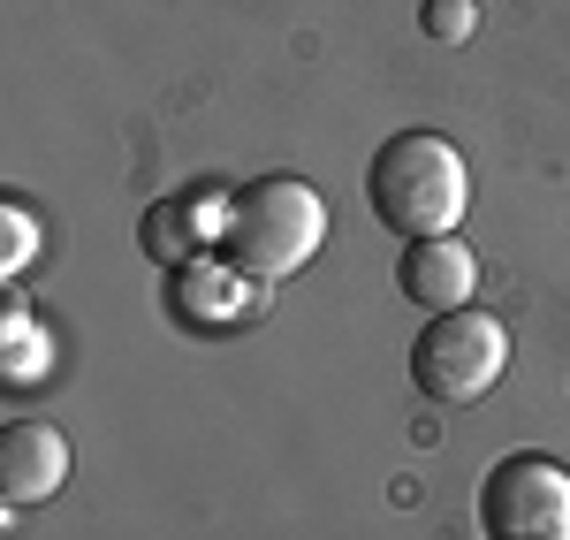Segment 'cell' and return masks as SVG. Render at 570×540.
<instances>
[{"label":"cell","mask_w":570,"mask_h":540,"mask_svg":"<svg viewBox=\"0 0 570 540\" xmlns=\"http://www.w3.org/2000/svg\"><path fill=\"white\" fill-rule=\"evenodd\" d=\"M464 198H472V168H464V153L441 130H395L389 145L373 153V168H365V206H373V222L395 228L403 244H419V236H456Z\"/></svg>","instance_id":"1"},{"label":"cell","mask_w":570,"mask_h":540,"mask_svg":"<svg viewBox=\"0 0 570 540\" xmlns=\"http://www.w3.org/2000/svg\"><path fill=\"white\" fill-rule=\"evenodd\" d=\"M327 236V198L305 176H259L244 190H228L220 214V259L236 282H282L320 252Z\"/></svg>","instance_id":"2"},{"label":"cell","mask_w":570,"mask_h":540,"mask_svg":"<svg viewBox=\"0 0 570 540\" xmlns=\"http://www.w3.org/2000/svg\"><path fill=\"white\" fill-rule=\"evenodd\" d=\"M502 365H510V327L494 313H472V305L434 313L426 335L411 343V381L434 404H480L487 389L502 381Z\"/></svg>","instance_id":"3"},{"label":"cell","mask_w":570,"mask_h":540,"mask_svg":"<svg viewBox=\"0 0 570 540\" xmlns=\"http://www.w3.org/2000/svg\"><path fill=\"white\" fill-rule=\"evenodd\" d=\"M487 540H570V472L548 450L502 456L480 480Z\"/></svg>","instance_id":"4"},{"label":"cell","mask_w":570,"mask_h":540,"mask_svg":"<svg viewBox=\"0 0 570 540\" xmlns=\"http://www.w3.org/2000/svg\"><path fill=\"white\" fill-rule=\"evenodd\" d=\"M69 488V434L53 419H8L0 426V510H39Z\"/></svg>","instance_id":"5"},{"label":"cell","mask_w":570,"mask_h":540,"mask_svg":"<svg viewBox=\"0 0 570 540\" xmlns=\"http://www.w3.org/2000/svg\"><path fill=\"white\" fill-rule=\"evenodd\" d=\"M395 282H403V297L419 305V313H456V305H472V289H480V259L456 244V236H419L411 252H403V267H395Z\"/></svg>","instance_id":"6"},{"label":"cell","mask_w":570,"mask_h":540,"mask_svg":"<svg viewBox=\"0 0 570 540\" xmlns=\"http://www.w3.org/2000/svg\"><path fill=\"white\" fill-rule=\"evenodd\" d=\"M137 244L153 267H190L198 259V222H190V198H160L145 222H137Z\"/></svg>","instance_id":"7"},{"label":"cell","mask_w":570,"mask_h":540,"mask_svg":"<svg viewBox=\"0 0 570 540\" xmlns=\"http://www.w3.org/2000/svg\"><path fill=\"white\" fill-rule=\"evenodd\" d=\"M419 31L441 39V46H464L472 39V0H426L419 8Z\"/></svg>","instance_id":"8"},{"label":"cell","mask_w":570,"mask_h":540,"mask_svg":"<svg viewBox=\"0 0 570 540\" xmlns=\"http://www.w3.org/2000/svg\"><path fill=\"white\" fill-rule=\"evenodd\" d=\"M0 259H8V274H23V259H31V222H23V206H8V236H0Z\"/></svg>","instance_id":"9"}]
</instances>
